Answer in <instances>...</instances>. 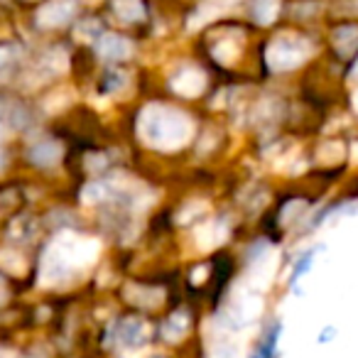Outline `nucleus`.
Listing matches in <instances>:
<instances>
[{
	"label": "nucleus",
	"mask_w": 358,
	"mask_h": 358,
	"mask_svg": "<svg viewBox=\"0 0 358 358\" xmlns=\"http://www.w3.org/2000/svg\"><path fill=\"white\" fill-rule=\"evenodd\" d=\"M96 52L106 62H123L133 55V42L120 35H101L96 42Z\"/></svg>",
	"instance_id": "obj_5"
},
{
	"label": "nucleus",
	"mask_w": 358,
	"mask_h": 358,
	"mask_svg": "<svg viewBox=\"0 0 358 358\" xmlns=\"http://www.w3.org/2000/svg\"><path fill=\"white\" fill-rule=\"evenodd\" d=\"M307 209V201L304 199H292L287 201V204L282 206V211H280V221H282V226H292L294 221L299 219V214Z\"/></svg>",
	"instance_id": "obj_16"
},
{
	"label": "nucleus",
	"mask_w": 358,
	"mask_h": 358,
	"mask_svg": "<svg viewBox=\"0 0 358 358\" xmlns=\"http://www.w3.org/2000/svg\"><path fill=\"white\" fill-rule=\"evenodd\" d=\"M76 37L79 40H96L101 37V22L99 20H84L76 27Z\"/></svg>",
	"instance_id": "obj_18"
},
{
	"label": "nucleus",
	"mask_w": 358,
	"mask_h": 358,
	"mask_svg": "<svg viewBox=\"0 0 358 358\" xmlns=\"http://www.w3.org/2000/svg\"><path fill=\"white\" fill-rule=\"evenodd\" d=\"M125 81H128V76L123 74V71L118 69H110L108 74L103 76V91L106 94H115V91H120L125 86Z\"/></svg>",
	"instance_id": "obj_17"
},
{
	"label": "nucleus",
	"mask_w": 358,
	"mask_h": 358,
	"mask_svg": "<svg viewBox=\"0 0 358 358\" xmlns=\"http://www.w3.org/2000/svg\"><path fill=\"white\" fill-rule=\"evenodd\" d=\"M15 47H0V69H8L15 62Z\"/></svg>",
	"instance_id": "obj_20"
},
{
	"label": "nucleus",
	"mask_w": 358,
	"mask_h": 358,
	"mask_svg": "<svg viewBox=\"0 0 358 358\" xmlns=\"http://www.w3.org/2000/svg\"><path fill=\"white\" fill-rule=\"evenodd\" d=\"M113 10L120 20L125 22H135L143 17V3L140 0H113Z\"/></svg>",
	"instance_id": "obj_12"
},
{
	"label": "nucleus",
	"mask_w": 358,
	"mask_h": 358,
	"mask_svg": "<svg viewBox=\"0 0 358 358\" xmlns=\"http://www.w3.org/2000/svg\"><path fill=\"white\" fill-rule=\"evenodd\" d=\"M343 211H356V206H351V204H346L343 206ZM331 214H341V206H338V209H334Z\"/></svg>",
	"instance_id": "obj_24"
},
{
	"label": "nucleus",
	"mask_w": 358,
	"mask_h": 358,
	"mask_svg": "<svg viewBox=\"0 0 358 358\" xmlns=\"http://www.w3.org/2000/svg\"><path fill=\"white\" fill-rule=\"evenodd\" d=\"M110 199H118V192L108 182H94V185H86L84 192H81V201L84 204H103V201Z\"/></svg>",
	"instance_id": "obj_11"
},
{
	"label": "nucleus",
	"mask_w": 358,
	"mask_h": 358,
	"mask_svg": "<svg viewBox=\"0 0 358 358\" xmlns=\"http://www.w3.org/2000/svg\"><path fill=\"white\" fill-rule=\"evenodd\" d=\"M187 331H189V314H187L185 309H179V312L169 314V319L162 324V329H159L162 338H164V341H169V343L182 341V338L187 336Z\"/></svg>",
	"instance_id": "obj_8"
},
{
	"label": "nucleus",
	"mask_w": 358,
	"mask_h": 358,
	"mask_svg": "<svg viewBox=\"0 0 358 358\" xmlns=\"http://www.w3.org/2000/svg\"><path fill=\"white\" fill-rule=\"evenodd\" d=\"M238 55H241V45L236 40H224L221 45L214 47V57L221 64H231V62H236Z\"/></svg>",
	"instance_id": "obj_14"
},
{
	"label": "nucleus",
	"mask_w": 358,
	"mask_h": 358,
	"mask_svg": "<svg viewBox=\"0 0 358 358\" xmlns=\"http://www.w3.org/2000/svg\"><path fill=\"white\" fill-rule=\"evenodd\" d=\"M334 334H336V329H334V327H327L322 334H319V343H329V338H331Z\"/></svg>",
	"instance_id": "obj_22"
},
{
	"label": "nucleus",
	"mask_w": 358,
	"mask_h": 358,
	"mask_svg": "<svg viewBox=\"0 0 358 358\" xmlns=\"http://www.w3.org/2000/svg\"><path fill=\"white\" fill-rule=\"evenodd\" d=\"M206 86V76L194 66H187L172 79V89L182 96H199Z\"/></svg>",
	"instance_id": "obj_7"
},
{
	"label": "nucleus",
	"mask_w": 358,
	"mask_h": 358,
	"mask_svg": "<svg viewBox=\"0 0 358 358\" xmlns=\"http://www.w3.org/2000/svg\"><path fill=\"white\" fill-rule=\"evenodd\" d=\"M140 135L155 148H179L192 135V120L164 106H150L140 113Z\"/></svg>",
	"instance_id": "obj_1"
},
{
	"label": "nucleus",
	"mask_w": 358,
	"mask_h": 358,
	"mask_svg": "<svg viewBox=\"0 0 358 358\" xmlns=\"http://www.w3.org/2000/svg\"><path fill=\"white\" fill-rule=\"evenodd\" d=\"M8 297H10V289H8V282L3 278H0V307L8 302Z\"/></svg>",
	"instance_id": "obj_21"
},
{
	"label": "nucleus",
	"mask_w": 358,
	"mask_h": 358,
	"mask_svg": "<svg viewBox=\"0 0 358 358\" xmlns=\"http://www.w3.org/2000/svg\"><path fill=\"white\" fill-rule=\"evenodd\" d=\"M319 250H322V248H312V250H307V253H304L302 258H297V263H294L292 273H289V285H292V287L299 282V278H302V275H307V273H309V268H312L314 255H317Z\"/></svg>",
	"instance_id": "obj_15"
},
{
	"label": "nucleus",
	"mask_w": 358,
	"mask_h": 358,
	"mask_svg": "<svg viewBox=\"0 0 358 358\" xmlns=\"http://www.w3.org/2000/svg\"><path fill=\"white\" fill-rule=\"evenodd\" d=\"M6 162H8V155H6V150H3V145H0V172H3Z\"/></svg>",
	"instance_id": "obj_23"
},
{
	"label": "nucleus",
	"mask_w": 358,
	"mask_h": 358,
	"mask_svg": "<svg viewBox=\"0 0 358 358\" xmlns=\"http://www.w3.org/2000/svg\"><path fill=\"white\" fill-rule=\"evenodd\" d=\"M86 162H89L91 172H101V169L108 167V157H106V155H89V157H86Z\"/></svg>",
	"instance_id": "obj_19"
},
{
	"label": "nucleus",
	"mask_w": 358,
	"mask_h": 358,
	"mask_svg": "<svg viewBox=\"0 0 358 358\" xmlns=\"http://www.w3.org/2000/svg\"><path fill=\"white\" fill-rule=\"evenodd\" d=\"M76 15V0H50L47 6L40 8L37 13V25L45 30H55V27H64Z\"/></svg>",
	"instance_id": "obj_4"
},
{
	"label": "nucleus",
	"mask_w": 358,
	"mask_h": 358,
	"mask_svg": "<svg viewBox=\"0 0 358 358\" xmlns=\"http://www.w3.org/2000/svg\"><path fill=\"white\" fill-rule=\"evenodd\" d=\"M123 294L130 299V304H138V307H157L162 299V289L143 287V285H130L123 289Z\"/></svg>",
	"instance_id": "obj_10"
},
{
	"label": "nucleus",
	"mask_w": 358,
	"mask_h": 358,
	"mask_svg": "<svg viewBox=\"0 0 358 358\" xmlns=\"http://www.w3.org/2000/svg\"><path fill=\"white\" fill-rule=\"evenodd\" d=\"M312 55V45L304 37L297 35H280L273 40L265 52V62L273 71H289L297 69L307 57Z\"/></svg>",
	"instance_id": "obj_2"
},
{
	"label": "nucleus",
	"mask_w": 358,
	"mask_h": 358,
	"mask_svg": "<svg viewBox=\"0 0 358 358\" xmlns=\"http://www.w3.org/2000/svg\"><path fill=\"white\" fill-rule=\"evenodd\" d=\"M62 145L57 140H40L27 150V159H30L35 167H55L62 159Z\"/></svg>",
	"instance_id": "obj_6"
},
{
	"label": "nucleus",
	"mask_w": 358,
	"mask_h": 358,
	"mask_svg": "<svg viewBox=\"0 0 358 358\" xmlns=\"http://www.w3.org/2000/svg\"><path fill=\"white\" fill-rule=\"evenodd\" d=\"M334 47L343 59H351L358 55V27L356 25H343L334 32Z\"/></svg>",
	"instance_id": "obj_9"
},
{
	"label": "nucleus",
	"mask_w": 358,
	"mask_h": 358,
	"mask_svg": "<svg viewBox=\"0 0 358 358\" xmlns=\"http://www.w3.org/2000/svg\"><path fill=\"white\" fill-rule=\"evenodd\" d=\"M150 358H164V356H150Z\"/></svg>",
	"instance_id": "obj_26"
},
{
	"label": "nucleus",
	"mask_w": 358,
	"mask_h": 358,
	"mask_svg": "<svg viewBox=\"0 0 358 358\" xmlns=\"http://www.w3.org/2000/svg\"><path fill=\"white\" fill-rule=\"evenodd\" d=\"M226 3H238V0H226Z\"/></svg>",
	"instance_id": "obj_25"
},
{
	"label": "nucleus",
	"mask_w": 358,
	"mask_h": 358,
	"mask_svg": "<svg viewBox=\"0 0 358 358\" xmlns=\"http://www.w3.org/2000/svg\"><path fill=\"white\" fill-rule=\"evenodd\" d=\"M280 0H255L253 3V17L260 25H270L278 17Z\"/></svg>",
	"instance_id": "obj_13"
},
{
	"label": "nucleus",
	"mask_w": 358,
	"mask_h": 358,
	"mask_svg": "<svg viewBox=\"0 0 358 358\" xmlns=\"http://www.w3.org/2000/svg\"><path fill=\"white\" fill-rule=\"evenodd\" d=\"M148 338V324L138 317H125L110 324L108 329V346H120V348H135Z\"/></svg>",
	"instance_id": "obj_3"
}]
</instances>
